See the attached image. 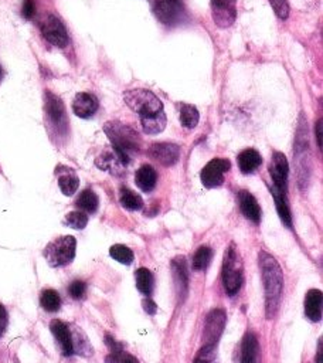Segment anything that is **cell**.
Here are the masks:
<instances>
[{
	"instance_id": "18",
	"label": "cell",
	"mask_w": 323,
	"mask_h": 363,
	"mask_svg": "<svg viewBox=\"0 0 323 363\" xmlns=\"http://www.w3.org/2000/svg\"><path fill=\"white\" fill-rule=\"evenodd\" d=\"M322 304L323 295L320 290H309L305 297V313L313 323H319L322 320Z\"/></svg>"
},
{
	"instance_id": "22",
	"label": "cell",
	"mask_w": 323,
	"mask_h": 363,
	"mask_svg": "<svg viewBox=\"0 0 323 363\" xmlns=\"http://www.w3.org/2000/svg\"><path fill=\"white\" fill-rule=\"evenodd\" d=\"M260 343L254 334H247L241 345V363H260Z\"/></svg>"
},
{
	"instance_id": "41",
	"label": "cell",
	"mask_w": 323,
	"mask_h": 363,
	"mask_svg": "<svg viewBox=\"0 0 323 363\" xmlns=\"http://www.w3.org/2000/svg\"><path fill=\"white\" fill-rule=\"evenodd\" d=\"M144 308H145V311H147L149 315H155L156 311H158L156 304H155L152 299H149V298L144 301Z\"/></svg>"
},
{
	"instance_id": "21",
	"label": "cell",
	"mask_w": 323,
	"mask_h": 363,
	"mask_svg": "<svg viewBox=\"0 0 323 363\" xmlns=\"http://www.w3.org/2000/svg\"><path fill=\"white\" fill-rule=\"evenodd\" d=\"M158 173L151 165H142L140 169L136 170L135 182L136 186L144 192H151L156 186Z\"/></svg>"
},
{
	"instance_id": "43",
	"label": "cell",
	"mask_w": 323,
	"mask_h": 363,
	"mask_svg": "<svg viewBox=\"0 0 323 363\" xmlns=\"http://www.w3.org/2000/svg\"><path fill=\"white\" fill-rule=\"evenodd\" d=\"M316 363H323V345H322V339H319V346H317V356H316Z\"/></svg>"
},
{
	"instance_id": "19",
	"label": "cell",
	"mask_w": 323,
	"mask_h": 363,
	"mask_svg": "<svg viewBox=\"0 0 323 363\" xmlns=\"http://www.w3.org/2000/svg\"><path fill=\"white\" fill-rule=\"evenodd\" d=\"M239 203H240V209L243 212V214L254 221V223H260L261 221V207L257 202V199L247 191H241L239 193Z\"/></svg>"
},
{
	"instance_id": "14",
	"label": "cell",
	"mask_w": 323,
	"mask_h": 363,
	"mask_svg": "<svg viewBox=\"0 0 323 363\" xmlns=\"http://www.w3.org/2000/svg\"><path fill=\"white\" fill-rule=\"evenodd\" d=\"M148 152L152 159H155L163 166H172L180 158V148L176 144H169V142L153 144Z\"/></svg>"
},
{
	"instance_id": "37",
	"label": "cell",
	"mask_w": 323,
	"mask_h": 363,
	"mask_svg": "<svg viewBox=\"0 0 323 363\" xmlns=\"http://www.w3.org/2000/svg\"><path fill=\"white\" fill-rule=\"evenodd\" d=\"M68 294L74 299H82L87 294V284L84 281H80V280L71 283V286L68 287Z\"/></svg>"
},
{
	"instance_id": "11",
	"label": "cell",
	"mask_w": 323,
	"mask_h": 363,
	"mask_svg": "<svg viewBox=\"0 0 323 363\" xmlns=\"http://www.w3.org/2000/svg\"><path fill=\"white\" fill-rule=\"evenodd\" d=\"M211 16L218 27H232L237 19V0H211Z\"/></svg>"
},
{
	"instance_id": "2",
	"label": "cell",
	"mask_w": 323,
	"mask_h": 363,
	"mask_svg": "<svg viewBox=\"0 0 323 363\" xmlns=\"http://www.w3.org/2000/svg\"><path fill=\"white\" fill-rule=\"evenodd\" d=\"M104 132L107 133L108 140L112 144V149H115L119 154V156L125 161L126 165L130 163L133 155L141 151V135L132 126L119 121H110L104 125Z\"/></svg>"
},
{
	"instance_id": "5",
	"label": "cell",
	"mask_w": 323,
	"mask_h": 363,
	"mask_svg": "<svg viewBox=\"0 0 323 363\" xmlns=\"http://www.w3.org/2000/svg\"><path fill=\"white\" fill-rule=\"evenodd\" d=\"M44 111L50 129L57 136H66L68 133V117L64 103L52 91H45L44 96Z\"/></svg>"
},
{
	"instance_id": "36",
	"label": "cell",
	"mask_w": 323,
	"mask_h": 363,
	"mask_svg": "<svg viewBox=\"0 0 323 363\" xmlns=\"http://www.w3.org/2000/svg\"><path fill=\"white\" fill-rule=\"evenodd\" d=\"M271 3L275 15L278 16L280 19L285 20L290 16V5H288V0H268Z\"/></svg>"
},
{
	"instance_id": "35",
	"label": "cell",
	"mask_w": 323,
	"mask_h": 363,
	"mask_svg": "<svg viewBox=\"0 0 323 363\" xmlns=\"http://www.w3.org/2000/svg\"><path fill=\"white\" fill-rule=\"evenodd\" d=\"M107 363H140L137 359L129 353H126L123 349L117 350V352H111L107 356Z\"/></svg>"
},
{
	"instance_id": "26",
	"label": "cell",
	"mask_w": 323,
	"mask_h": 363,
	"mask_svg": "<svg viewBox=\"0 0 323 363\" xmlns=\"http://www.w3.org/2000/svg\"><path fill=\"white\" fill-rule=\"evenodd\" d=\"M180 122L186 129H193L197 126L200 114L195 105L190 104H180Z\"/></svg>"
},
{
	"instance_id": "44",
	"label": "cell",
	"mask_w": 323,
	"mask_h": 363,
	"mask_svg": "<svg viewBox=\"0 0 323 363\" xmlns=\"http://www.w3.org/2000/svg\"><path fill=\"white\" fill-rule=\"evenodd\" d=\"M2 75H3V71H2V67H0V78H2Z\"/></svg>"
},
{
	"instance_id": "31",
	"label": "cell",
	"mask_w": 323,
	"mask_h": 363,
	"mask_svg": "<svg viewBox=\"0 0 323 363\" xmlns=\"http://www.w3.org/2000/svg\"><path fill=\"white\" fill-rule=\"evenodd\" d=\"M213 258V250L207 246H203L200 247L195 255H193V262H192V267L196 269V271H200V269H204L209 267L210 261Z\"/></svg>"
},
{
	"instance_id": "34",
	"label": "cell",
	"mask_w": 323,
	"mask_h": 363,
	"mask_svg": "<svg viewBox=\"0 0 323 363\" xmlns=\"http://www.w3.org/2000/svg\"><path fill=\"white\" fill-rule=\"evenodd\" d=\"M193 363H220L216 345H204L196 355Z\"/></svg>"
},
{
	"instance_id": "20",
	"label": "cell",
	"mask_w": 323,
	"mask_h": 363,
	"mask_svg": "<svg viewBox=\"0 0 323 363\" xmlns=\"http://www.w3.org/2000/svg\"><path fill=\"white\" fill-rule=\"evenodd\" d=\"M57 175H59V186L63 195L73 196L80 186V179L75 175V172L73 169L60 166L57 169Z\"/></svg>"
},
{
	"instance_id": "9",
	"label": "cell",
	"mask_w": 323,
	"mask_h": 363,
	"mask_svg": "<svg viewBox=\"0 0 323 363\" xmlns=\"http://www.w3.org/2000/svg\"><path fill=\"white\" fill-rule=\"evenodd\" d=\"M153 13L165 26H174L184 19L183 0H153Z\"/></svg>"
},
{
	"instance_id": "3",
	"label": "cell",
	"mask_w": 323,
	"mask_h": 363,
	"mask_svg": "<svg viewBox=\"0 0 323 363\" xmlns=\"http://www.w3.org/2000/svg\"><path fill=\"white\" fill-rule=\"evenodd\" d=\"M123 100L133 112L141 117V119L163 112L162 101L149 89H128L123 94Z\"/></svg>"
},
{
	"instance_id": "4",
	"label": "cell",
	"mask_w": 323,
	"mask_h": 363,
	"mask_svg": "<svg viewBox=\"0 0 323 363\" xmlns=\"http://www.w3.org/2000/svg\"><path fill=\"white\" fill-rule=\"evenodd\" d=\"M223 283L225 292L230 297L236 295L243 286V261L234 244L228 247L224 257Z\"/></svg>"
},
{
	"instance_id": "40",
	"label": "cell",
	"mask_w": 323,
	"mask_h": 363,
	"mask_svg": "<svg viewBox=\"0 0 323 363\" xmlns=\"http://www.w3.org/2000/svg\"><path fill=\"white\" fill-rule=\"evenodd\" d=\"M105 342H107V345H108V348H110L111 352H117V350H121V349H122V343L117 342L112 335H107V336H105Z\"/></svg>"
},
{
	"instance_id": "10",
	"label": "cell",
	"mask_w": 323,
	"mask_h": 363,
	"mask_svg": "<svg viewBox=\"0 0 323 363\" xmlns=\"http://www.w3.org/2000/svg\"><path fill=\"white\" fill-rule=\"evenodd\" d=\"M230 168H232V163H230L228 159L216 158L210 161L200 173L202 184L207 189H214L221 186L224 184V173L228 172Z\"/></svg>"
},
{
	"instance_id": "33",
	"label": "cell",
	"mask_w": 323,
	"mask_h": 363,
	"mask_svg": "<svg viewBox=\"0 0 323 363\" xmlns=\"http://www.w3.org/2000/svg\"><path fill=\"white\" fill-rule=\"evenodd\" d=\"M110 254L114 260H117L121 264L130 265L133 262V253L130 249H128L123 244H115L110 249Z\"/></svg>"
},
{
	"instance_id": "24",
	"label": "cell",
	"mask_w": 323,
	"mask_h": 363,
	"mask_svg": "<svg viewBox=\"0 0 323 363\" xmlns=\"http://www.w3.org/2000/svg\"><path fill=\"white\" fill-rule=\"evenodd\" d=\"M271 189V193L275 199V206H276V210H278V214L281 217V220L284 221V224L287 227H291L292 225V216H291V210L288 207V203H287V195L280 192L276 188H269Z\"/></svg>"
},
{
	"instance_id": "28",
	"label": "cell",
	"mask_w": 323,
	"mask_h": 363,
	"mask_svg": "<svg viewBox=\"0 0 323 363\" xmlns=\"http://www.w3.org/2000/svg\"><path fill=\"white\" fill-rule=\"evenodd\" d=\"M135 281L136 287L142 294L151 295L153 290V276L148 268H140L135 272Z\"/></svg>"
},
{
	"instance_id": "29",
	"label": "cell",
	"mask_w": 323,
	"mask_h": 363,
	"mask_svg": "<svg viewBox=\"0 0 323 363\" xmlns=\"http://www.w3.org/2000/svg\"><path fill=\"white\" fill-rule=\"evenodd\" d=\"M40 304L43 306L44 311H47L50 313L53 312H57L61 306V298H60V294L52 288H47L44 290L40 295Z\"/></svg>"
},
{
	"instance_id": "15",
	"label": "cell",
	"mask_w": 323,
	"mask_h": 363,
	"mask_svg": "<svg viewBox=\"0 0 323 363\" xmlns=\"http://www.w3.org/2000/svg\"><path fill=\"white\" fill-rule=\"evenodd\" d=\"M172 272L173 280L176 286V291L179 294V299L183 301L184 297L188 295V287H189V274H188V264L183 257H177L172 261Z\"/></svg>"
},
{
	"instance_id": "32",
	"label": "cell",
	"mask_w": 323,
	"mask_h": 363,
	"mask_svg": "<svg viewBox=\"0 0 323 363\" xmlns=\"http://www.w3.org/2000/svg\"><path fill=\"white\" fill-rule=\"evenodd\" d=\"M64 224L67 227H71V229H74V230H82V229H85V225L88 224V216H87V213H84L81 210L71 212L66 216Z\"/></svg>"
},
{
	"instance_id": "1",
	"label": "cell",
	"mask_w": 323,
	"mask_h": 363,
	"mask_svg": "<svg viewBox=\"0 0 323 363\" xmlns=\"http://www.w3.org/2000/svg\"><path fill=\"white\" fill-rule=\"evenodd\" d=\"M260 265H261V274H262V283L265 290V311L266 318L271 320L276 315L281 305V297H283V288H284V276L283 269L272 255L266 253L260 254Z\"/></svg>"
},
{
	"instance_id": "39",
	"label": "cell",
	"mask_w": 323,
	"mask_h": 363,
	"mask_svg": "<svg viewBox=\"0 0 323 363\" xmlns=\"http://www.w3.org/2000/svg\"><path fill=\"white\" fill-rule=\"evenodd\" d=\"M8 321H9V316H8V311L6 308L0 304V336L3 335L6 327H8Z\"/></svg>"
},
{
	"instance_id": "23",
	"label": "cell",
	"mask_w": 323,
	"mask_h": 363,
	"mask_svg": "<svg viewBox=\"0 0 323 363\" xmlns=\"http://www.w3.org/2000/svg\"><path fill=\"white\" fill-rule=\"evenodd\" d=\"M239 168L244 175H250L254 173L262 163V158L261 155L255 151V149H246L243 151L239 158Z\"/></svg>"
},
{
	"instance_id": "13",
	"label": "cell",
	"mask_w": 323,
	"mask_h": 363,
	"mask_svg": "<svg viewBox=\"0 0 323 363\" xmlns=\"http://www.w3.org/2000/svg\"><path fill=\"white\" fill-rule=\"evenodd\" d=\"M225 323H227V316L223 309H214L209 313L207 320H206V325H204V332H203L204 345L217 343V341L220 339V336L224 331Z\"/></svg>"
},
{
	"instance_id": "25",
	"label": "cell",
	"mask_w": 323,
	"mask_h": 363,
	"mask_svg": "<svg viewBox=\"0 0 323 363\" xmlns=\"http://www.w3.org/2000/svg\"><path fill=\"white\" fill-rule=\"evenodd\" d=\"M75 206L84 212V213H96L98 210V206H100V200H98V196L94 193V191L91 189H85L81 192V195L78 196L77 202H75Z\"/></svg>"
},
{
	"instance_id": "17",
	"label": "cell",
	"mask_w": 323,
	"mask_h": 363,
	"mask_svg": "<svg viewBox=\"0 0 323 363\" xmlns=\"http://www.w3.org/2000/svg\"><path fill=\"white\" fill-rule=\"evenodd\" d=\"M96 163H97V166H98L100 169L107 170V172H110V173H112V175H121L122 172H125V168L128 166V165L125 163V161L119 156V154H118L115 149L103 152V154L97 158Z\"/></svg>"
},
{
	"instance_id": "12",
	"label": "cell",
	"mask_w": 323,
	"mask_h": 363,
	"mask_svg": "<svg viewBox=\"0 0 323 363\" xmlns=\"http://www.w3.org/2000/svg\"><path fill=\"white\" fill-rule=\"evenodd\" d=\"M269 173L273 180V188H276L280 192L287 195L290 166H288V161L284 154L273 152L272 162L269 165Z\"/></svg>"
},
{
	"instance_id": "27",
	"label": "cell",
	"mask_w": 323,
	"mask_h": 363,
	"mask_svg": "<svg viewBox=\"0 0 323 363\" xmlns=\"http://www.w3.org/2000/svg\"><path fill=\"white\" fill-rule=\"evenodd\" d=\"M119 202L121 205L126 209V210H130V212H135V210H141L144 207V200L142 198L132 192L130 189H128L126 186H123L119 192Z\"/></svg>"
},
{
	"instance_id": "42",
	"label": "cell",
	"mask_w": 323,
	"mask_h": 363,
	"mask_svg": "<svg viewBox=\"0 0 323 363\" xmlns=\"http://www.w3.org/2000/svg\"><path fill=\"white\" fill-rule=\"evenodd\" d=\"M316 135H317V145L322 149V119H319L316 124Z\"/></svg>"
},
{
	"instance_id": "8",
	"label": "cell",
	"mask_w": 323,
	"mask_h": 363,
	"mask_svg": "<svg viewBox=\"0 0 323 363\" xmlns=\"http://www.w3.org/2000/svg\"><path fill=\"white\" fill-rule=\"evenodd\" d=\"M40 30H41L43 37L59 49H64L68 44V33H67L66 26L57 16H54L52 13L45 15L41 19Z\"/></svg>"
},
{
	"instance_id": "7",
	"label": "cell",
	"mask_w": 323,
	"mask_h": 363,
	"mask_svg": "<svg viewBox=\"0 0 323 363\" xmlns=\"http://www.w3.org/2000/svg\"><path fill=\"white\" fill-rule=\"evenodd\" d=\"M50 331L54 335L61 353L67 357L77 355L78 353V348H77V341H80V338L84 335L80 329H77L75 327H71L60 320H54L50 324Z\"/></svg>"
},
{
	"instance_id": "16",
	"label": "cell",
	"mask_w": 323,
	"mask_h": 363,
	"mask_svg": "<svg viewBox=\"0 0 323 363\" xmlns=\"http://www.w3.org/2000/svg\"><path fill=\"white\" fill-rule=\"evenodd\" d=\"M98 100L96 96L88 94V93H78L73 103V111L80 118H91L98 111Z\"/></svg>"
},
{
	"instance_id": "38",
	"label": "cell",
	"mask_w": 323,
	"mask_h": 363,
	"mask_svg": "<svg viewBox=\"0 0 323 363\" xmlns=\"http://www.w3.org/2000/svg\"><path fill=\"white\" fill-rule=\"evenodd\" d=\"M22 15L24 19L30 20L34 17L36 15V5H34V0H24L23 2V8H22Z\"/></svg>"
},
{
	"instance_id": "30",
	"label": "cell",
	"mask_w": 323,
	"mask_h": 363,
	"mask_svg": "<svg viewBox=\"0 0 323 363\" xmlns=\"http://www.w3.org/2000/svg\"><path fill=\"white\" fill-rule=\"evenodd\" d=\"M141 124H142L144 131L148 135L160 133L166 128V114L163 111V112H160L158 115H153V117H149V118H144V119H141Z\"/></svg>"
},
{
	"instance_id": "6",
	"label": "cell",
	"mask_w": 323,
	"mask_h": 363,
	"mask_svg": "<svg viewBox=\"0 0 323 363\" xmlns=\"http://www.w3.org/2000/svg\"><path fill=\"white\" fill-rule=\"evenodd\" d=\"M75 249L77 240L73 236H63L47 244L44 257L52 267H63L74 260Z\"/></svg>"
}]
</instances>
